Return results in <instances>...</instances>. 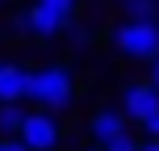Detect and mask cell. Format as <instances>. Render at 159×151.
I'll use <instances>...</instances> for the list:
<instances>
[{
  "instance_id": "6da1fadb",
  "label": "cell",
  "mask_w": 159,
  "mask_h": 151,
  "mask_svg": "<svg viewBox=\"0 0 159 151\" xmlns=\"http://www.w3.org/2000/svg\"><path fill=\"white\" fill-rule=\"evenodd\" d=\"M38 109L46 113H67L75 105V72L67 63H42L38 72H30V97Z\"/></svg>"
},
{
  "instance_id": "7a4b0ae2",
  "label": "cell",
  "mask_w": 159,
  "mask_h": 151,
  "mask_svg": "<svg viewBox=\"0 0 159 151\" xmlns=\"http://www.w3.org/2000/svg\"><path fill=\"white\" fill-rule=\"evenodd\" d=\"M109 50L126 63H151L159 55V21H138L121 17L109 25Z\"/></svg>"
},
{
  "instance_id": "3957f363",
  "label": "cell",
  "mask_w": 159,
  "mask_h": 151,
  "mask_svg": "<svg viewBox=\"0 0 159 151\" xmlns=\"http://www.w3.org/2000/svg\"><path fill=\"white\" fill-rule=\"evenodd\" d=\"M13 139H21L30 151H59V143H63L59 113H46V109H25L21 130H17Z\"/></svg>"
},
{
  "instance_id": "277c9868",
  "label": "cell",
  "mask_w": 159,
  "mask_h": 151,
  "mask_svg": "<svg viewBox=\"0 0 159 151\" xmlns=\"http://www.w3.org/2000/svg\"><path fill=\"white\" fill-rule=\"evenodd\" d=\"M67 25H71V21H63L55 8L38 4V0H34L25 13H17V17H13V30H17V34H30L34 42H55V38H63Z\"/></svg>"
},
{
  "instance_id": "5b68a950",
  "label": "cell",
  "mask_w": 159,
  "mask_h": 151,
  "mask_svg": "<svg viewBox=\"0 0 159 151\" xmlns=\"http://www.w3.org/2000/svg\"><path fill=\"white\" fill-rule=\"evenodd\" d=\"M117 109H121V118L126 122H151L155 113H159V92L147 80H126L121 84V101H117Z\"/></svg>"
},
{
  "instance_id": "8992f818",
  "label": "cell",
  "mask_w": 159,
  "mask_h": 151,
  "mask_svg": "<svg viewBox=\"0 0 159 151\" xmlns=\"http://www.w3.org/2000/svg\"><path fill=\"white\" fill-rule=\"evenodd\" d=\"M121 130H130V126H126V118H121L117 105H101V109H92V118H88V139H92V147L117 139Z\"/></svg>"
},
{
  "instance_id": "52a82bcc",
  "label": "cell",
  "mask_w": 159,
  "mask_h": 151,
  "mask_svg": "<svg viewBox=\"0 0 159 151\" xmlns=\"http://www.w3.org/2000/svg\"><path fill=\"white\" fill-rule=\"evenodd\" d=\"M30 97V67L0 59V105L4 101H25Z\"/></svg>"
},
{
  "instance_id": "ba28073f",
  "label": "cell",
  "mask_w": 159,
  "mask_h": 151,
  "mask_svg": "<svg viewBox=\"0 0 159 151\" xmlns=\"http://www.w3.org/2000/svg\"><path fill=\"white\" fill-rule=\"evenodd\" d=\"M21 118H25V101H4L0 105V139H13L21 130Z\"/></svg>"
},
{
  "instance_id": "9c48e42d",
  "label": "cell",
  "mask_w": 159,
  "mask_h": 151,
  "mask_svg": "<svg viewBox=\"0 0 159 151\" xmlns=\"http://www.w3.org/2000/svg\"><path fill=\"white\" fill-rule=\"evenodd\" d=\"M121 17H138V21H159L155 0H121Z\"/></svg>"
},
{
  "instance_id": "30bf717a",
  "label": "cell",
  "mask_w": 159,
  "mask_h": 151,
  "mask_svg": "<svg viewBox=\"0 0 159 151\" xmlns=\"http://www.w3.org/2000/svg\"><path fill=\"white\" fill-rule=\"evenodd\" d=\"M38 4H46V8H55L63 21H75V13H80V0H38Z\"/></svg>"
},
{
  "instance_id": "8fae6325",
  "label": "cell",
  "mask_w": 159,
  "mask_h": 151,
  "mask_svg": "<svg viewBox=\"0 0 159 151\" xmlns=\"http://www.w3.org/2000/svg\"><path fill=\"white\" fill-rule=\"evenodd\" d=\"M101 151H138V139L130 134V130H121L117 139H109V143H101Z\"/></svg>"
},
{
  "instance_id": "7c38bea8",
  "label": "cell",
  "mask_w": 159,
  "mask_h": 151,
  "mask_svg": "<svg viewBox=\"0 0 159 151\" xmlns=\"http://www.w3.org/2000/svg\"><path fill=\"white\" fill-rule=\"evenodd\" d=\"M63 38H71L75 46H84V42H88V30H84V25H75V21H71V25L63 30Z\"/></svg>"
},
{
  "instance_id": "4fadbf2b",
  "label": "cell",
  "mask_w": 159,
  "mask_h": 151,
  "mask_svg": "<svg viewBox=\"0 0 159 151\" xmlns=\"http://www.w3.org/2000/svg\"><path fill=\"white\" fill-rule=\"evenodd\" d=\"M147 84H151L155 92H159V55L151 59V63H147Z\"/></svg>"
},
{
  "instance_id": "5bb4252c",
  "label": "cell",
  "mask_w": 159,
  "mask_h": 151,
  "mask_svg": "<svg viewBox=\"0 0 159 151\" xmlns=\"http://www.w3.org/2000/svg\"><path fill=\"white\" fill-rule=\"evenodd\" d=\"M0 151H30L21 139H0Z\"/></svg>"
},
{
  "instance_id": "9a60e30c",
  "label": "cell",
  "mask_w": 159,
  "mask_h": 151,
  "mask_svg": "<svg viewBox=\"0 0 159 151\" xmlns=\"http://www.w3.org/2000/svg\"><path fill=\"white\" fill-rule=\"evenodd\" d=\"M143 130H147V139H159V113H155L151 122H143Z\"/></svg>"
},
{
  "instance_id": "2e32d148",
  "label": "cell",
  "mask_w": 159,
  "mask_h": 151,
  "mask_svg": "<svg viewBox=\"0 0 159 151\" xmlns=\"http://www.w3.org/2000/svg\"><path fill=\"white\" fill-rule=\"evenodd\" d=\"M138 151H159V139H147V143H138Z\"/></svg>"
},
{
  "instance_id": "e0dca14e",
  "label": "cell",
  "mask_w": 159,
  "mask_h": 151,
  "mask_svg": "<svg viewBox=\"0 0 159 151\" xmlns=\"http://www.w3.org/2000/svg\"><path fill=\"white\" fill-rule=\"evenodd\" d=\"M80 151H101V147H80Z\"/></svg>"
},
{
  "instance_id": "ac0fdd59",
  "label": "cell",
  "mask_w": 159,
  "mask_h": 151,
  "mask_svg": "<svg viewBox=\"0 0 159 151\" xmlns=\"http://www.w3.org/2000/svg\"><path fill=\"white\" fill-rule=\"evenodd\" d=\"M4 4H8V0H0V8H4Z\"/></svg>"
},
{
  "instance_id": "d6986e66",
  "label": "cell",
  "mask_w": 159,
  "mask_h": 151,
  "mask_svg": "<svg viewBox=\"0 0 159 151\" xmlns=\"http://www.w3.org/2000/svg\"><path fill=\"white\" fill-rule=\"evenodd\" d=\"M155 4H159V0H155Z\"/></svg>"
}]
</instances>
